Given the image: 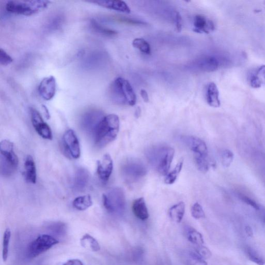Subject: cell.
I'll return each instance as SVG.
<instances>
[{
  "label": "cell",
  "instance_id": "cell-4",
  "mask_svg": "<svg viewBox=\"0 0 265 265\" xmlns=\"http://www.w3.org/2000/svg\"><path fill=\"white\" fill-rule=\"evenodd\" d=\"M51 3V1H9L6 4V11L10 13L30 16L42 12Z\"/></svg>",
  "mask_w": 265,
  "mask_h": 265
},
{
  "label": "cell",
  "instance_id": "cell-28",
  "mask_svg": "<svg viewBox=\"0 0 265 265\" xmlns=\"http://www.w3.org/2000/svg\"><path fill=\"white\" fill-rule=\"evenodd\" d=\"M245 252L251 262L258 265H265V259L257 250L251 247H247L245 248Z\"/></svg>",
  "mask_w": 265,
  "mask_h": 265
},
{
  "label": "cell",
  "instance_id": "cell-42",
  "mask_svg": "<svg viewBox=\"0 0 265 265\" xmlns=\"http://www.w3.org/2000/svg\"><path fill=\"white\" fill-rule=\"evenodd\" d=\"M63 265H84L83 263L78 259H72L68 261Z\"/></svg>",
  "mask_w": 265,
  "mask_h": 265
},
{
  "label": "cell",
  "instance_id": "cell-30",
  "mask_svg": "<svg viewBox=\"0 0 265 265\" xmlns=\"http://www.w3.org/2000/svg\"><path fill=\"white\" fill-rule=\"evenodd\" d=\"M91 26L95 32L105 36H113L117 34L116 31L103 26L94 19L91 21Z\"/></svg>",
  "mask_w": 265,
  "mask_h": 265
},
{
  "label": "cell",
  "instance_id": "cell-8",
  "mask_svg": "<svg viewBox=\"0 0 265 265\" xmlns=\"http://www.w3.org/2000/svg\"><path fill=\"white\" fill-rule=\"evenodd\" d=\"M59 243V242L52 236L47 234L40 235L29 245V257L35 258L40 256Z\"/></svg>",
  "mask_w": 265,
  "mask_h": 265
},
{
  "label": "cell",
  "instance_id": "cell-29",
  "mask_svg": "<svg viewBox=\"0 0 265 265\" xmlns=\"http://www.w3.org/2000/svg\"><path fill=\"white\" fill-rule=\"evenodd\" d=\"M183 165V160L181 159L177 164L175 166V169L168 175L165 178V183L167 184H173L180 173Z\"/></svg>",
  "mask_w": 265,
  "mask_h": 265
},
{
  "label": "cell",
  "instance_id": "cell-13",
  "mask_svg": "<svg viewBox=\"0 0 265 265\" xmlns=\"http://www.w3.org/2000/svg\"><path fill=\"white\" fill-rule=\"evenodd\" d=\"M182 142L194 152L196 156H208V148L206 143L197 137L183 136L181 137Z\"/></svg>",
  "mask_w": 265,
  "mask_h": 265
},
{
  "label": "cell",
  "instance_id": "cell-9",
  "mask_svg": "<svg viewBox=\"0 0 265 265\" xmlns=\"http://www.w3.org/2000/svg\"><path fill=\"white\" fill-rule=\"evenodd\" d=\"M121 171L124 178L130 182L139 180L147 174L145 166L140 161L130 159L122 165Z\"/></svg>",
  "mask_w": 265,
  "mask_h": 265
},
{
  "label": "cell",
  "instance_id": "cell-35",
  "mask_svg": "<svg viewBox=\"0 0 265 265\" xmlns=\"http://www.w3.org/2000/svg\"><path fill=\"white\" fill-rule=\"evenodd\" d=\"M195 160L199 170L204 173H207L210 167V163L208 156H196Z\"/></svg>",
  "mask_w": 265,
  "mask_h": 265
},
{
  "label": "cell",
  "instance_id": "cell-1",
  "mask_svg": "<svg viewBox=\"0 0 265 265\" xmlns=\"http://www.w3.org/2000/svg\"><path fill=\"white\" fill-rule=\"evenodd\" d=\"M120 120L115 114L105 116L93 134L96 147L103 148L114 141L119 133Z\"/></svg>",
  "mask_w": 265,
  "mask_h": 265
},
{
  "label": "cell",
  "instance_id": "cell-16",
  "mask_svg": "<svg viewBox=\"0 0 265 265\" xmlns=\"http://www.w3.org/2000/svg\"><path fill=\"white\" fill-rule=\"evenodd\" d=\"M215 29L213 22L208 18L201 15H196L194 18L193 31L200 34H209Z\"/></svg>",
  "mask_w": 265,
  "mask_h": 265
},
{
  "label": "cell",
  "instance_id": "cell-27",
  "mask_svg": "<svg viewBox=\"0 0 265 265\" xmlns=\"http://www.w3.org/2000/svg\"><path fill=\"white\" fill-rule=\"evenodd\" d=\"M74 207L80 211H84L92 205V201L90 195H86L76 198L73 203Z\"/></svg>",
  "mask_w": 265,
  "mask_h": 265
},
{
  "label": "cell",
  "instance_id": "cell-32",
  "mask_svg": "<svg viewBox=\"0 0 265 265\" xmlns=\"http://www.w3.org/2000/svg\"><path fill=\"white\" fill-rule=\"evenodd\" d=\"M134 47L146 55H150L151 52L149 44L143 38H135L132 42Z\"/></svg>",
  "mask_w": 265,
  "mask_h": 265
},
{
  "label": "cell",
  "instance_id": "cell-3",
  "mask_svg": "<svg viewBox=\"0 0 265 265\" xmlns=\"http://www.w3.org/2000/svg\"><path fill=\"white\" fill-rule=\"evenodd\" d=\"M110 95L112 101L120 105L134 106L136 96L128 81L121 77L117 78L110 88Z\"/></svg>",
  "mask_w": 265,
  "mask_h": 265
},
{
  "label": "cell",
  "instance_id": "cell-7",
  "mask_svg": "<svg viewBox=\"0 0 265 265\" xmlns=\"http://www.w3.org/2000/svg\"><path fill=\"white\" fill-rule=\"evenodd\" d=\"M231 56L227 54H210L205 55L196 62L199 70L205 72H213L219 68L232 64Z\"/></svg>",
  "mask_w": 265,
  "mask_h": 265
},
{
  "label": "cell",
  "instance_id": "cell-40",
  "mask_svg": "<svg viewBox=\"0 0 265 265\" xmlns=\"http://www.w3.org/2000/svg\"><path fill=\"white\" fill-rule=\"evenodd\" d=\"M13 62V58L3 49H0V63L3 66H7Z\"/></svg>",
  "mask_w": 265,
  "mask_h": 265
},
{
  "label": "cell",
  "instance_id": "cell-19",
  "mask_svg": "<svg viewBox=\"0 0 265 265\" xmlns=\"http://www.w3.org/2000/svg\"><path fill=\"white\" fill-rule=\"evenodd\" d=\"M206 100L211 107L218 108L221 105L219 89L217 85L214 83H210L207 87Z\"/></svg>",
  "mask_w": 265,
  "mask_h": 265
},
{
  "label": "cell",
  "instance_id": "cell-11",
  "mask_svg": "<svg viewBox=\"0 0 265 265\" xmlns=\"http://www.w3.org/2000/svg\"><path fill=\"white\" fill-rule=\"evenodd\" d=\"M103 113L99 110H92L84 114L81 120L83 129L93 135L96 127L104 117Z\"/></svg>",
  "mask_w": 265,
  "mask_h": 265
},
{
  "label": "cell",
  "instance_id": "cell-39",
  "mask_svg": "<svg viewBox=\"0 0 265 265\" xmlns=\"http://www.w3.org/2000/svg\"><path fill=\"white\" fill-rule=\"evenodd\" d=\"M194 251L205 260L210 258L212 256L210 250L208 248L204 246L203 245L197 246Z\"/></svg>",
  "mask_w": 265,
  "mask_h": 265
},
{
  "label": "cell",
  "instance_id": "cell-10",
  "mask_svg": "<svg viewBox=\"0 0 265 265\" xmlns=\"http://www.w3.org/2000/svg\"><path fill=\"white\" fill-rule=\"evenodd\" d=\"M63 144L65 151L72 158L77 159L80 158V142L73 130H68L65 132L63 136Z\"/></svg>",
  "mask_w": 265,
  "mask_h": 265
},
{
  "label": "cell",
  "instance_id": "cell-43",
  "mask_svg": "<svg viewBox=\"0 0 265 265\" xmlns=\"http://www.w3.org/2000/svg\"><path fill=\"white\" fill-rule=\"evenodd\" d=\"M244 232L245 234L248 237L252 238L253 236L254 233L252 228L249 225L245 226L244 228Z\"/></svg>",
  "mask_w": 265,
  "mask_h": 265
},
{
  "label": "cell",
  "instance_id": "cell-15",
  "mask_svg": "<svg viewBox=\"0 0 265 265\" xmlns=\"http://www.w3.org/2000/svg\"><path fill=\"white\" fill-rule=\"evenodd\" d=\"M113 170V161L109 154H105L97 163V173L104 182L109 181Z\"/></svg>",
  "mask_w": 265,
  "mask_h": 265
},
{
  "label": "cell",
  "instance_id": "cell-25",
  "mask_svg": "<svg viewBox=\"0 0 265 265\" xmlns=\"http://www.w3.org/2000/svg\"><path fill=\"white\" fill-rule=\"evenodd\" d=\"M185 228L186 237L190 242L196 246L204 244V238L201 233L192 227H187Z\"/></svg>",
  "mask_w": 265,
  "mask_h": 265
},
{
  "label": "cell",
  "instance_id": "cell-45",
  "mask_svg": "<svg viewBox=\"0 0 265 265\" xmlns=\"http://www.w3.org/2000/svg\"><path fill=\"white\" fill-rule=\"evenodd\" d=\"M44 111L45 112L46 117L47 118V119H50V113H49L48 110L47 109V107L45 106H43Z\"/></svg>",
  "mask_w": 265,
  "mask_h": 265
},
{
  "label": "cell",
  "instance_id": "cell-20",
  "mask_svg": "<svg viewBox=\"0 0 265 265\" xmlns=\"http://www.w3.org/2000/svg\"><path fill=\"white\" fill-rule=\"evenodd\" d=\"M249 81L252 88H265V65L253 71L249 76Z\"/></svg>",
  "mask_w": 265,
  "mask_h": 265
},
{
  "label": "cell",
  "instance_id": "cell-21",
  "mask_svg": "<svg viewBox=\"0 0 265 265\" xmlns=\"http://www.w3.org/2000/svg\"><path fill=\"white\" fill-rule=\"evenodd\" d=\"M132 210L136 217L142 221H146L149 218L148 208L143 198L134 201L132 205Z\"/></svg>",
  "mask_w": 265,
  "mask_h": 265
},
{
  "label": "cell",
  "instance_id": "cell-41",
  "mask_svg": "<svg viewBox=\"0 0 265 265\" xmlns=\"http://www.w3.org/2000/svg\"><path fill=\"white\" fill-rule=\"evenodd\" d=\"M174 22L177 31L178 32H180L182 28V19L181 16L179 12H176L175 13Z\"/></svg>",
  "mask_w": 265,
  "mask_h": 265
},
{
  "label": "cell",
  "instance_id": "cell-37",
  "mask_svg": "<svg viewBox=\"0 0 265 265\" xmlns=\"http://www.w3.org/2000/svg\"><path fill=\"white\" fill-rule=\"evenodd\" d=\"M191 214L192 217L196 220L205 218V213L202 206L198 203H196L193 205Z\"/></svg>",
  "mask_w": 265,
  "mask_h": 265
},
{
  "label": "cell",
  "instance_id": "cell-46",
  "mask_svg": "<svg viewBox=\"0 0 265 265\" xmlns=\"http://www.w3.org/2000/svg\"><path fill=\"white\" fill-rule=\"evenodd\" d=\"M263 221H264V223L265 224V213L264 215Z\"/></svg>",
  "mask_w": 265,
  "mask_h": 265
},
{
  "label": "cell",
  "instance_id": "cell-12",
  "mask_svg": "<svg viewBox=\"0 0 265 265\" xmlns=\"http://www.w3.org/2000/svg\"><path fill=\"white\" fill-rule=\"evenodd\" d=\"M30 111L32 125L36 132L44 139L52 140L51 127L44 121L40 113L33 108H31Z\"/></svg>",
  "mask_w": 265,
  "mask_h": 265
},
{
  "label": "cell",
  "instance_id": "cell-38",
  "mask_svg": "<svg viewBox=\"0 0 265 265\" xmlns=\"http://www.w3.org/2000/svg\"><path fill=\"white\" fill-rule=\"evenodd\" d=\"M238 197L242 202L251 206V207L254 209L257 210H259L260 209V207L258 204L251 198H249L247 195L239 193L238 194Z\"/></svg>",
  "mask_w": 265,
  "mask_h": 265
},
{
  "label": "cell",
  "instance_id": "cell-5",
  "mask_svg": "<svg viewBox=\"0 0 265 265\" xmlns=\"http://www.w3.org/2000/svg\"><path fill=\"white\" fill-rule=\"evenodd\" d=\"M19 161L14 145L7 140L0 144V171L4 177L11 176L16 171Z\"/></svg>",
  "mask_w": 265,
  "mask_h": 265
},
{
  "label": "cell",
  "instance_id": "cell-6",
  "mask_svg": "<svg viewBox=\"0 0 265 265\" xmlns=\"http://www.w3.org/2000/svg\"><path fill=\"white\" fill-rule=\"evenodd\" d=\"M104 207L109 213L120 215L126 209V199L123 190L120 188H113L103 196Z\"/></svg>",
  "mask_w": 265,
  "mask_h": 265
},
{
  "label": "cell",
  "instance_id": "cell-31",
  "mask_svg": "<svg viewBox=\"0 0 265 265\" xmlns=\"http://www.w3.org/2000/svg\"><path fill=\"white\" fill-rule=\"evenodd\" d=\"M103 54L100 53H94L91 54L86 58L85 62V66L88 68H92L97 67L100 64L103 58Z\"/></svg>",
  "mask_w": 265,
  "mask_h": 265
},
{
  "label": "cell",
  "instance_id": "cell-33",
  "mask_svg": "<svg viewBox=\"0 0 265 265\" xmlns=\"http://www.w3.org/2000/svg\"><path fill=\"white\" fill-rule=\"evenodd\" d=\"M12 233L10 229H7L4 233L2 247V258L4 262L8 259L9 244H10Z\"/></svg>",
  "mask_w": 265,
  "mask_h": 265
},
{
  "label": "cell",
  "instance_id": "cell-23",
  "mask_svg": "<svg viewBox=\"0 0 265 265\" xmlns=\"http://www.w3.org/2000/svg\"><path fill=\"white\" fill-rule=\"evenodd\" d=\"M184 213L185 204L182 202L174 205L169 210L170 218L177 223H180L182 221Z\"/></svg>",
  "mask_w": 265,
  "mask_h": 265
},
{
  "label": "cell",
  "instance_id": "cell-22",
  "mask_svg": "<svg viewBox=\"0 0 265 265\" xmlns=\"http://www.w3.org/2000/svg\"><path fill=\"white\" fill-rule=\"evenodd\" d=\"M25 177L26 180L30 183L36 182V169L35 162L30 155L27 156L25 163Z\"/></svg>",
  "mask_w": 265,
  "mask_h": 265
},
{
  "label": "cell",
  "instance_id": "cell-2",
  "mask_svg": "<svg viewBox=\"0 0 265 265\" xmlns=\"http://www.w3.org/2000/svg\"><path fill=\"white\" fill-rule=\"evenodd\" d=\"M174 154L175 150L172 147L163 145L151 147L146 151L149 163L162 175L168 174Z\"/></svg>",
  "mask_w": 265,
  "mask_h": 265
},
{
  "label": "cell",
  "instance_id": "cell-18",
  "mask_svg": "<svg viewBox=\"0 0 265 265\" xmlns=\"http://www.w3.org/2000/svg\"><path fill=\"white\" fill-rule=\"evenodd\" d=\"M96 4L100 6L104 7L107 9H112V10L129 14L131 12L130 8L127 4L120 0L118 1H107V0H103V1H94L91 2Z\"/></svg>",
  "mask_w": 265,
  "mask_h": 265
},
{
  "label": "cell",
  "instance_id": "cell-36",
  "mask_svg": "<svg viewBox=\"0 0 265 265\" xmlns=\"http://www.w3.org/2000/svg\"><path fill=\"white\" fill-rule=\"evenodd\" d=\"M234 160V154L229 149H224L221 153V161L224 168H228Z\"/></svg>",
  "mask_w": 265,
  "mask_h": 265
},
{
  "label": "cell",
  "instance_id": "cell-26",
  "mask_svg": "<svg viewBox=\"0 0 265 265\" xmlns=\"http://www.w3.org/2000/svg\"><path fill=\"white\" fill-rule=\"evenodd\" d=\"M184 264L186 265H208L205 260L194 251H189L184 255Z\"/></svg>",
  "mask_w": 265,
  "mask_h": 265
},
{
  "label": "cell",
  "instance_id": "cell-34",
  "mask_svg": "<svg viewBox=\"0 0 265 265\" xmlns=\"http://www.w3.org/2000/svg\"><path fill=\"white\" fill-rule=\"evenodd\" d=\"M64 18L62 14H57L51 18L47 25V29L50 31H55L59 29L63 25Z\"/></svg>",
  "mask_w": 265,
  "mask_h": 265
},
{
  "label": "cell",
  "instance_id": "cell-24",
  "mask_svg": "<svg viewBox=\"0 0 265 265\" xmlns=\"http://www.w3.org/2000/svg\"><path fill=\"white\" fill-rule=\"evenodd\" d=\"M81 244L83 248L94 252L99 251L101 249L99 243L88 234L84 235L82 237Z\"/></svg>",
  "mask_w": 265,
  "mask_h": 265
},
{
  "label": "cell",
  "instance_id": "cell-44",
  "mask_svg": "<svg viewBox=\"0 0 265 265\" xmlns=\"http://www.w3.org/2000/svg\"><path fill=\"white\" fill-rule=\"evenodd\" d=\"M141 95L142 97V99L146 103L149 102V96H148V93H147V92L144 89L141 90Z\"/></svg>",
  "mask_w": 265,
  "mask_h": 265
},
{
  "label": "cell",
  "instance_id": "cell-17",
  "mask_svg": "<svg viewBox=\"0 0 265 265\" xmlns=\"http://www.w3.org/2000/svg\"><path fill=\"white\" fill-rule=\"evenodd\" d=\"M90 175L89 172L84 168H80L76 171L73 182V188L76 191L85 190L89 183Z\"/></svg>",
  "mask_w": 265,
  "mask_h": 265
},
{
  "label": "cell",
  "instance_id": "cell-14",
  "mask_svg": "<svg viewBox=\"0 0 265 265\" xmlns=\"http://www.w3.org/2000/svg\"><path fill=\"white\" fill-rule=\"evenodd\" d=\"M39 94L46 101L53 99L57 91V82L53 76H50L43 78L38 86Z\"/></svg>",
  "mask_w": 265,
  "mask_h": 265
}]
</instances>
